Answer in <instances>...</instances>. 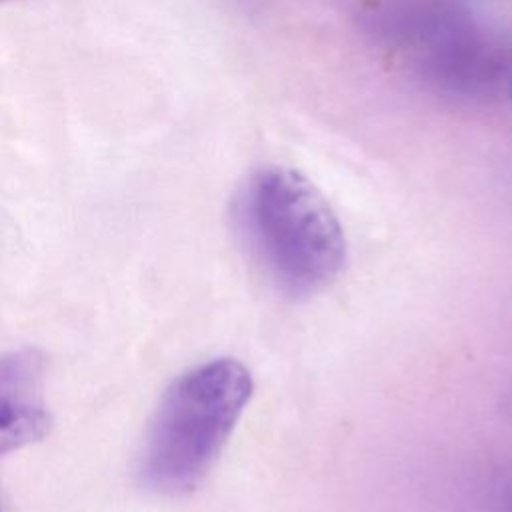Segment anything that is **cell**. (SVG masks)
<instances>
[{"mask_svg":"<svg viewBox=\"0 0 512 512\" xmlns=\"http://www.w3.org/2000/svg\"><path fill=\"white\" fill-rule=\"evenodd\" d=\"M232 220L252 262L288 298L318 294L344 268L346 238L338 216L292 168L252 172L234 198Z\"/></svg>","mask_w":512,"mask_h":512,"instance_id":"cell-1","label":"cell"},{"mask_svg":"<svg viewBox=\"0 0 512 512\" xmlns=\"http://www.w3.org/2000/svg\"><path fill=\"white\" fill-rule=\"evenodd\" d=\"M252 374L236 358H212L180 374L156 410L144 456V482L186 494L212 470L250 396Z\"/></svg>","mask_w":512,"mask_h":512,"instance_id":"cell-2","label":"cell"},{"mask_svg":"<svg viewBox=\"0 0 512 512\" xmlns=\"http://www.w3.org/2000/svg\"><path fill=\"white\" fill-rule=\"evenodd\" d=\"M50 430L44 356L24 348L0 356V454L34 444Z\"/></svg>","mask_w":512,"mask_h":512,"instance_id":"cell-3","label":"cell"},{"mask_svg":"<svg viewBox=\"0 0 512 512\" xmlns=\"http://www.w3.org/2000/svg\"><path fill=\"white\" fill-rule=\"evenodd\" d=\"M492 512H512V478L496 488L492 498Z\"/></svg>","mask_w":512,"mask_h":512,"instance_id":"cell-4","label":"cell"},{"mask_svg":"<svg viewBox=\"0 0 512 512\" xmlns=\"http://www.w3.org/2000/svg\"><path fill=\"white\" fill-rule=\"evenodd\" d=\"M502 412H504V418H506V422H508V426H510V430H512V390H510V392L506 394V398H504Z\"/></svg>","mask_w":512,"mask_h":512,"instance_id":"cell-5","label":"cell"},{"mask_svg":"<svg viewBox=\"0 0 512 512\" xmlns=\"http://www.w3.org/2000/svg\"><path fill=\"white\" fill-rule=\"evenodd\" d=\"M0 512H2V510H0Z\"/></svg>","mask_w":512,"mask_h":512,"instance_id":"cell-6","label":"cell"}]
</instances>
